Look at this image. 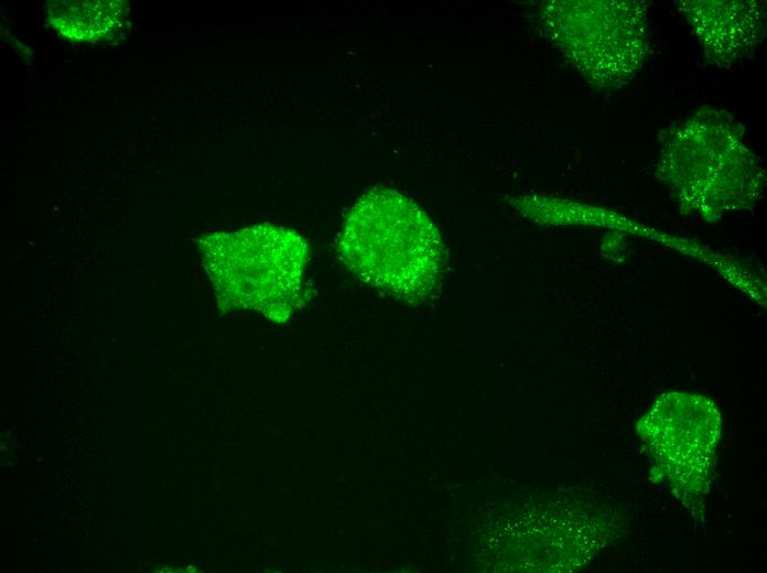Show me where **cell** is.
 I'll return each instance as SVG.
<instances>
[{
    "mask_svg": "<svg viewBox=\"0 0 767 573\" xmlns=\"http://www.w3.org/2000/svg\"><path fill=\"white\" fill-rule=\"evenodd\" d=\"M336 251L364 283L406 304L425 303L442 283L445 251L436 226L391 188H372L354 204Z\"/></svg>",
    "mask_w": 767,
    "mask_h": 573,
    "instance_id": "6da1fadb",
    "label": "cell"
},
{
    "mask_svg": "<svg viewBox=\"0 0 767 573\" xmlns=\"http://www.w3.org/2000/svg\"><path fill=\"white\" fill-rule=\"evenodd\" d=\"M123 1H50L47 17L62 35L75 41H96L115 33L126 15Z\"/></svg>",
    "mask_w": 767,
    "mask_h": 573,
    "instance_id": "277c9868",
    "label": "cell"
},
{
    "mask_svg": "<svg viewBox=\"0 0 767 573\" xmlns=\"http://www.w3.org/2000/svg\"><path fill=\"white\" fill-rule=\"evenodd\" d=\"M638 433L676 496L687 508H700L711 484L721 433L715 404L696 394H665L638 423Z\"/></svg>",
    "mask_w": 767,
    "mask_h": 573,
    "instance_id": "3957f363",
    "label": "cell"
},
{
    "mask_svg": "<svg viewBox=\"0 0 767 573\" xmlns=\"http://www.w3.org/2000/svg\"><path fill=\"white\" fill-rule=\"evenodd\" d=\"M222 310L250 309L285 323L304 303L309 245L295 230L258 224L199 239Z\"/></svg>",
    "mask_w": 767,
    "mask_h": 573,
    "instance_id": "7a4b0ae2",
    "label": "cell"
}]
</instances>
